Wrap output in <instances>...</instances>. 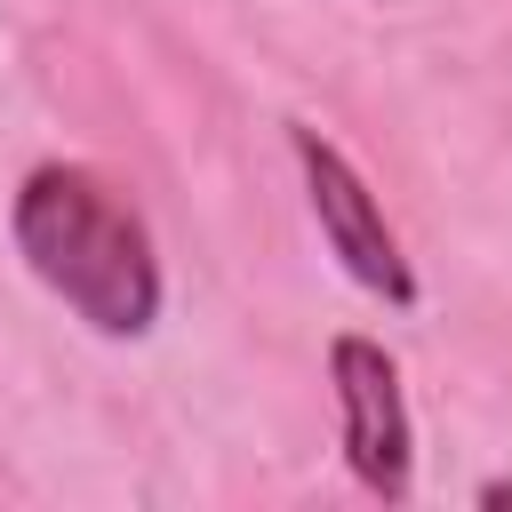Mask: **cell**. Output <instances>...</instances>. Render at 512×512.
Listing matches in <instances>:
<instances>
[{
  "label": "cell",
  "instance_id": "obj_2",
  "mask_svg": "<svg viewBox=\"0 0 512 512\" xmlns=\"http://www.w3.org/2000/svg\"><path fill=\"white\" fill-rule=\"evenodd\" d=\"M288 152H296V168H304V200H312V224H320L328 256H336L368 296H384V304H416V272H408L400 232L384 224L368 176H360L320 128H304V120H288Z\"/></svg>",
  "mask_w": 512,
  "mask_h": 512
},
{
  "label": "cell",
  "instance_id": "obj_1",
  "mask_svg": "<svg viewBox=\"0 0 512 512\" xmlns=\"http://www.w3.org/2000/svg\"><path fill=\"white\" fill-rule=\"evenodd\" d=\"M8 232L24 272L96 336H144L160 320V248L104 168L40 160L8 200Z\"/></svg>",
  "mask_w": 512,
  "mask_h": 512
},
{
  "label": "cell",
  "instance_id": "obj_3",
  "mask_svg": "<svg viewBox=\"0 0 512 512\" xmlns=\"http://www.w3.org/2000/svg\"><path fill=\"white\" fill-rule=\"evenodd\" d=\"M328 384H336L352 480L368 496L400 504L416 488V416H408V392H400V360L376 336H336L328 344Z\"/></svg>",
  "mask_w": 512,
  "mask_h": 512
}]
</instances>
